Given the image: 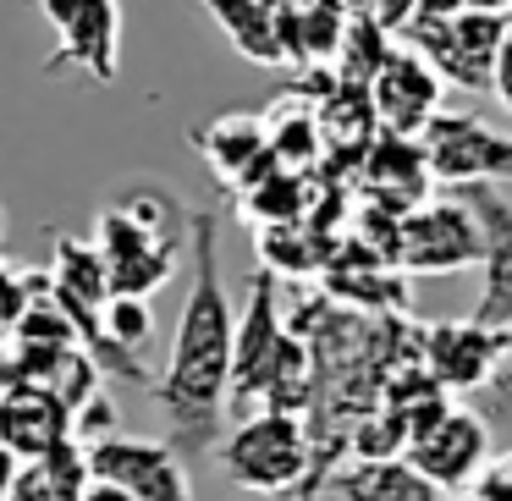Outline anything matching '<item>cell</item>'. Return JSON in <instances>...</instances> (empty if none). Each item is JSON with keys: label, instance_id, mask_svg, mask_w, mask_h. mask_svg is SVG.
<instances>
[{"label": "cell", "instance_id": "obj_15", "mask_svg": "<svg viewBox=\"0 0 512 501\" xmlns=\"http://www.w3.org/2000/svg\"><path fill=\"white\" fill-rule=\"evenodd\" d=\"M193 144H199V155L210 160V171L221 177V188H248L254 177H265V171L276 166L270 138H265V116H248V111L215 116Z\"/></svg>", "mask_w": 512, "mask_h": 501}, {"label": "cell", "instance_id": "obj_12", "mask_svg": "<svg viewBox=\"0 0 512 501\" xmlns=\"http://www.w3.org/2000/svg\"><path fill=\"white\" fill-rule=\"evenodd\" d=\"M463 204L485 232V254H479L485 292L468 320L490 325V331H512V199H501L496 182H463Z\"/></svg>", "mask_w": 512, "mask_h": 501}, {"label": "cell", "instance_id": "obj_23", "mask_svg": "<svg viewBox=\"0 0 512 501\" xmlns=\"http://www.w3.org/2000/svg\"><path fill=\"white\" fill-rule=\"evenodd\" d=\"M490 94H496V100L512 111V39L507 34H501L496 56H490Z\"/></svg>", "mask_w": 512, "mask_h": 501}, {"label": "cell", "instance_id": "obj_21", "mask_svg": "<svg viewBox=\"0 0 512 501\" xmlns=\"http://www.w3.org/2000/svg\"><path fill=\"white\" fill-rule=\"evenodd\" d=\"M28 292H34V270H6L0 265V331H12L17 325Z\"/></svg>", "mask_w": 512, "mask_h": 501}, {"label": "cell", "instance_id": "obj_17", "mask_svg": "<svg viewBox=\"0 0 512 501\" xmlns=\"http://www.w3.org/2000/svg\"><path fill=\"white\" fill-rule=\"evenodd\" d=\"M215 17L226 39L237 45V56L254 67H281V45H276V6L270 0H199Z\"/></svg>", "mask_w": 512, "mask_h": 501}, {"label": "cell", "instance_id": "obj_9", "mask_svg": "<svg viewBox=\"0 0 512 501\" xmlns=\"http://www.w3.org/2000/svg\"><path fill=\"white\" fill-rule=\"evenodd\" d=\"M369 105H375V122L397 138H419L430 127V116L441 111L446 100V83L419 50H408L402 39H391L380 67L369 72Z\"/></svg>", "mask_w": 512, "mask_h": 501}, {"label": "cell", "instance_id": "obj_29", "mask_svg": "<svg viewBox=\"0 0 512 501\" xmlns=\"http://www.w3.org/2000/svg\"><path fill=\"white\" fill-rule=\"evenodd\" d=\"M270 6H292V0H270Z\"/></svg>", "mask_w": 512, "mask_h": 501}, {"label": "cell", "instance_id": "obj_4", "mask_svg": "<svg viewBox=\"0 0 512 501\" xmlns=\"http://www.w3.org/2000/svg\"><path fill=\"white\" fill-rule=\"evenodd\" d=\"M39 17L56 28L45 78H122V0H39Z\"/></svg>", "mask_w": 512, "mask_h": 501}, {"label": "cell", "instance_id": "obj_10", "mask_svg": "<svg viewBox=\"0 0 512 501\" xmlns=\"http://www.w3.org/2000/svg\"><path fill=\"white\" fill-rule=\"evenodd\" d=\"M89 446V474L122 485L133 501H193L188 463L171 452L166 441H144V435H100Z\"/></svg>", "mask_w": 512, "mask_h": 501}, {"label": "cell", "instance_id": "obj_6", "mask_svg": "<svg viewBox=\"0 0 512 501\" xmlns=\"http://www.w3.org/2000/svg\"><path fill=\"white\" fill-rule=\"evenodd\" d=\"M402 45L419 50L441 83L463 94H485L490 89V56L501 45V17H485V12H457V17H408L402 28Z\"/></svg>", "mask_w": 512, "mask_h": 501}, {"label": "cell", "instance_id": "obj_20", "mask_svg": "<svg viewBox=\"0 0 512 501\" xmlns=\"http://www.w3.org/2000/svg\"><path fill=\"white\" fill-rule=\"evenodd\" d=\"M259 254H265V270H276V276H309V270H320V243H309L298 232V221L259 226Z\"/></svg>", "mask_w": 512, "mask_h": 501}, {"label": "cell", "instance_id": "obj_16", "mask_svg": "<svg viewBox=\"0 0 512 501\" xmlns=\"http://www.w3.org/2000/svg\"><path fill=\"white\" fill-rule=\"evenodd\" d=\"M331 479L342 501H441V490L424 474H413L402 457H358L353 468H342Z\"/></svg>", "mask_w": 512, "mask_h": 501}, {"label": "cell", "instance_id": "obj_14", "mask_svg": "<svg viewBox=\"0 0 512 501\" xmlns=\"http://www.w3.org/2000/svg\"><path fill=\"white\" fill-rule=\"evenodd\" d=\"M72 435V408L56 397V391H39V386H17L6 380L0 386V446L28 463V457H45L56 441Z\"/></svg>", "mask_w": 512, "mask_h": 501}, {"label": "cell", "instance_id": "obj_2", "mask_svg": "<svg viewBox=\"0 0 512 501\" xmlns=\"http://www.w3.org/2000/svg\"><path fill=\"white\" fill-rule=\"evenodd\" d=\"M226 446H215L221 468L232 474V485L259 490V496H303L309 485V463H314V446H309V424L303 413L287 408H254L237 419L232 435H221Z\"/></svg>", "mask_w": 512, "mask_h": 501}, {"label": "cell", "instance_id": "obj_5", "mask_svg": "<svg viewBox=\"0 0 512 501\" xmlns=\"http://www.w3.org/2000/svg\"><path fill=\"white\" fill-rule=\"evenodd\" d=\"M485 254V232H479L474 210L463 199H424L397 215V248L391 265L413 270V276H441V270H468Z\"/></svg>", "mask_w": 512, "mask_h": 501}, {"label": "cell", "instance_id": "obj_7", "mask_svg": "<svg viewBox=\"0 0 512 501\" xmlns=\"http://www.w3.org/2000/svg\"><path fill=\"white\" fill-rule=\"evenodd\" d=\"M430 177L446 188L463 182H512V138H501L485 116L474 111H435L430 127L419 133Z\"/></svg>", "mask_w": 512, "mask_h": 501}, {"label": "cell", "instance_id": "obj_24", "mask_svg": "<svg viewBox=\"0 0 512 501\" xmlns=\"http://www.w3.org/2000/svg\"><path fill=\"white\" fill-rule=\"evenodd\" d=\"M413 12H419V0H375V12H369V17H375V23L386 28L391 39H397V34H402V23H408Z\"/></svg>", "mask_w": 512, "mask_h": 501}, {"label": "cell", "instance_id": "obj_26", "mask_svg": "<svg viewBox=\"0 0 512 501\" xmlns=\"http://www.w3.org/2000/svg\"><path fill=\"white\" fill-rule=\"evenodd\" d=\"M512 0H463V12H485V17H501Z\"/></svg>", "mask_w": 512, "mask_h": 501}, {"label": "cell", "instance_id": "obj_1", "mask_svg": "<svg viewBox=\"0 0 512 501\" xmlns=\"http://www.w3.org/2000/svg\"><path fill=\"white\" fill-rule=\"evenodd\" d=\"M188 254L193 281L177 314L166 369L155 375V397L166 413V446L188 457H215L226 435V386H232V292L221 281V215H188Z\"/></svg>", "mask_w": 512, "mask_h": 501}, {"label": "cell", "instance_id": "obj_13", "mask_svg": "<svg viewBox=\"0 0 512 501\" xmlns=\"http://www.w3.org/2000/svg\"><path fill=\"white\" fill-rule=\"evenodd\" d=\"M358 182H364V204L386 215H402L413 204H424L435 193L430 177V160H424L419 138H397V133H380L375 144L358 155Z\"/></svg>", "mask_w": 512, "mask_h": 501}, {"label": "cell", "instance_id": "obj_30", "mask_svg": "<svg viewBox=\"0 0 512 501\" xmlns=\"http://www.w3.org/2000/svg\"><path fill=\"white\" fill-rule=\"evenodd\" d=\"M0 237H6V215H0Z\"/></svg>", "mask_w": 512, "mask_h": 501}, {"label": "cell", "instance_id": "obj_28", "mask_svg": "<svg viewBox=\"0 0 512 501\" xmlns=\"http://www.w3.org/2000/svg\"><path fill=\"white\" fill-rule=\"evenodd\" d=\"M501 34L512 39V6H507V12H501Z\"/></svg>", "mask_w": 512, "mask_h": 501}, {"label": "cell", "instance_id": "obj_27", "mask_svg": "<svg viewBox=\"0 0 512 501\" xmlns=\"http://www.w3.org/2000/svg\"><path fill=\"white\" fill-rule=\"evenodd\" d=\"M347 17H364V12H375V0H336Z\"/></svg>", "mask_w": 512, "mask_h": 501}, {"label": "cell", "instance_id": "obj_22", "mask_svg": "<svg viewBox=\"0 0 512 501\" xmlns=\"http://www.w3.org/2000/svg\"><path fill=\"white\" fill-rule=\"evenodd\" d=\"M468 485H474V501H512V457H501V463L485 457V468Z\"/></svg>", "mask_w": 512, "mask_h": 501}, {"label": "cell", "instance_id": "obj_19", "mask_svg": "<svg viewBox=\"0 0 512 501\" xmlns=\"http://www.w3.org/2000/svg\"><path fill=\"white\" fill-rule=\"evenodd\" d=\"M100 336L122 358H133V364H138V353L155 342V309H149V298L111 292V298H105V309H100Z\"/></svg>", "mask_w": 512, "mask_h": 501}, {"label": "cell", "instance_id": "obj_8", "mask_svg": "<svg viewBox=\"0 0 512 501\" xmlns=\"http://www.w3.org/2000/svg\"><path fill=\"white\" fill-rule=\"evenodd\" d=\"M485 457H490V424L479 419L474 408H457V402H446V408L435 413L419 435H408V446H402V463L430 479L441 496L446 490H463L468 479L485 468Z\"/></svg>", "mask_w": 512, "mask_h": 501}, {"label": "cell", "instance_id": "obj_11", "mask_svg": "<svg viewBox=\"0 0 512 501\" xmlns=\"http://www.w3.org/2000/svg\"><path fill=\"white\" fill-rule=\"evenodd\" d=\"M507 358V331H490L479 320H441L419 331V364L441 391H479L496 380Z\"/></svg>", "mask_w": 512, "mask_h": 501}, {"label": "cell", "instance_id": "obj_25", "mask_svg": "<svg viewBox=\"0 0 512 501\" xmlns=\"http://www.w3.org/2000/svg\"><path fill=\"white\" fill-rule=\"evenodd\" d=\"M83 501H133V496H127L122 485H111V479H89V485H83Z\"/></svg>", "mask_w": 512, "mask_h": 501}, {"label": "cell", "instance_id": "obj_18", "mask_svg": "<svg viewBox=\"0 0 512 501\" xmlns=\"http://www.w3.org/2000/svg\"><path fill=\"white\" fill-rule=\"evenodd\" d=\"M303 204H309V177H303V171H287V166H270L265 177H254L248 188H237V210H243L254 226L298 221Z\"/></svg>", "mask_w": 512, "mask_h": 501}, {"label": "cell", "instance_id": "obj_3", "mask_svg": "<svg viewBox=\"0 0 512 501\" xmlns=\"http://www.w3.org/2000/svg\"><path fill=\"white\" fill-rule=\"evenodd\" d=\"M94 254L105 265L111 292H133V298H155L171 276H177L182 254H188V232H155L122 204H105L94 215Z\"/></svg>", "mask_w": 512, "mask_h": 501}]
</instances>
